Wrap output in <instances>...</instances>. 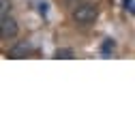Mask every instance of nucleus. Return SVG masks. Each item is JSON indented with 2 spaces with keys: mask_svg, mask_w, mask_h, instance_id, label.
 <instances>
[{
  "mask_svg": "<svg viewBox=\"0 0 135 135\" xmlns=\"http://www.w3.org/2000/svg\"><path fill=\"white\" fill-rule=\"evenodd\" d=\"M71 17H73V22L75 24H79V26H86V24H90V22H94L97 17H99V7L97 4H79L73 13H71Z\"/></svg>",
  "mask_w": 135,
  "mask_h": 135,
  "instance_id": "f257e3e1",
  "label": "nucleus"
},
{
  "mask_svg": "<svg viewBox=\"0 0 135 135\" xmlns=\"http://www.w3.org/2000/svg\"><path fill=\"white\" fill-rule=\"evenodd\" d=\"M17 32H20V26H17V22H15L13 17H2L0 20V37H2L4 41L7 39H15L17 37Z\"/></svg>",
  "mask_w": 135,
  "mask_h": 135,
  "instance_id": "f03ea898",
  "label": "nucleus"
},
{
  "mask_svg": "<svg viewBox=\"0 0 135 135\" xmlns=\"http://www.w3.org/2000/svg\"><path fill=\"white\" fill-rule=\"evenodd\" d=\"M32 52V43L30 41H17L9 49V58H26Z\"/></svg>",
  "mask_w": 135,
  "mask_h": 135,
  "instance_id": "7ed1b4c3",
  "label": "nucleus"
},
{
  "mask_svg": "<svg viewBox=\"0 0 135 135\" xmlns=\"http://www.w3.org/2000/svg\"><path fill=\"white\" fill-rule=\"evenodd\" d=\"M75 56V52L71 47H62V49H56V54H54V58H73Z\"/></svg>",
  "mask_w": 135,
  "mask_h": 135,
  "instance_id": "20e7f679",
  "label": "nucleus"
},
{
  "mask_svg": "<svg viewBox=\"0 0 135 135\" xmlns=\"http://www.w3.org/2000/svg\"><path fill=\"white\" fill-rule=\"evenodd\" d=\"M114 47H116V43H114L112 39H105V41H103V45H101V52L107 56V54H112V52H114Z\"/></svg>",
  "mask_w": 135,
  "mask_h": 135,
  "instance_id": "39448f33",
  "label": "nucleus"
},
{
  "mask_svg": "<svg viewBox=\"0 0 135 135\" xmlns=\"http://www.w3.org/2000/svg\"><path fill=\"white\" fill-rule=\"evenodd\" d=\"M9 11H11V2H9V0H0V20L7 17Z\"/></svg>",
  "mask_w": 135,
  "mask_h": 135,
  "instance_id": "423d86ee",
  "label": "nucleus"
},
{
  "mask_svg": "<svg viewBox=\"0 0 135 135\" xmlns=\"http://www.w3.org/2000/svg\"><path fill=\"white\" fill-rule=\"evenodd\" d=\"M124 9H131L135 13V2H133V0H124Z\"/></svg>",
  "mask_w": 135,
  "mask_h": 135,
  "instance_id": "0eeeda50",
  "label": "nucleus"
},
{
  "mask_svg": "<svg viewBox=\"0 0 135 135\" xmlns=\"http://www.w3.org/2000/svg\"><path fill=\"white\" fill-rule=\"evenodd\" d=\"M39 13H41V15H45V13H47V4H45V2H43V4H39Z\"/></svg>",
  "mask_w": 135,
  "mask_h": 135,
  "instance_id": "6e6552de",
  "label": "nucleus"
}]
</instances>
